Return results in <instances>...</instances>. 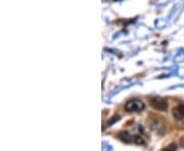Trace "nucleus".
Here are the masks:
<instances>
[{
  "mask_svg": "<svg viewBox=\"0 0 184 151\" xmlns=\"http://www.w3.org/2000/svg\"><path fill=\"white\" fill-rule=\"evenodd\" d=\"M179 142H180V145H181V147H183L184 148V136H182L180 138V140H179Z\"/></svg>",
  "mask_w": 184,
  "mask_h": 151,
  "instance_id": "nucleus-6",
  "label": "nucleus"
},
{
  "mask_svg": "<svg viewBox=\"0 0 184 151\" xmlns=\"http://www.w3.org/2000/svg\"><path fill=\"white\" fill-rule=\"evenodd\" d=\"M150 104L155 109L161 110V111H165L168 108V102H167L166 99L161 98V97H155V98L152 99L150 101Z\"/></svg>",
  "mask_w": 184,
  "mask_h": 151,
  "instance_id": "nucleus-2",
  "label": "nucleus"
},
{
  "mask_svg": "<svg viewBox=\"0 0 184 151\" xmlns=\"http://www.w3.org/2000/svg\"><path fill=\"white\" fill-rule=\"evenodd\" d=\"M145 108V104L141 101V100H129L126 104H125V109L128 112H140Z\"/></svg>",
  "mask_w": 184,
  "mask_h": 151,
  "instance_id": "nucleus-1",
  "label": "nucleus"
},
{
  "mask_svg": "<svg viewBox=\"0 0 184 151\" xmlns=\"http://www.w3.org/2000/svg\"><path fill=\"white\" fill-rule=\"evenodd\" d=\"M177 148V146H176V144H174V143H172L171 145H170V146L167 148V149H176Z\"/></svg>",
  "mask_w": 184,
  "mask_h": 151,
  "instance_id": "nucleus-7",
  "label": "nucleus"
},
{
  "mask_svg": "<svg viewBox=\"0 0 184 151\" xmlns=\"http://www.w3.org/2000/svg\"><path fill=\"white\" fill-rule=\"evenodd\" d=\"M173 116L176 119H184V104H179L175 108H173Z\"/></svg>",
  "mask_w": 184,
  "mask_h": 151,
  "instance_id": "nucleus-3",
  "label": "nucleus"
},
{
  "mask_svg": "<svg viewBox=\"0 0 184 151\" xmlns=\"http://www.w3.org/2000/svg\"><path fill=\"white\" fill-rule=\"evenodd\" d=\"M119 138L124 142H131L133 137L130 135L128 132H121L119 134Z\"/></svg>",
  "mask_w": 184,
  "mask_h": 151,
  "instance_id": "nucleus-4",
  "label": "nucleus"
},
{
  "mask_svg": "<svg viewBox=\"0 0 184 151\" xmlns=\"http://www.w3.org/2000/svg\"><path fill=\"white\" fill-rule=\"evenodd\" d=\"M132 141L134 142L135 144H137V145H143L144 144V141H143V139L141 138V137H139V136H133V138H132Z\"/></svg>",
  "mask_w": 184,
  "mask_h": 151,
  "instance_id": "nucleus-5",
  "label": "nucleus"
}]
</instances>
